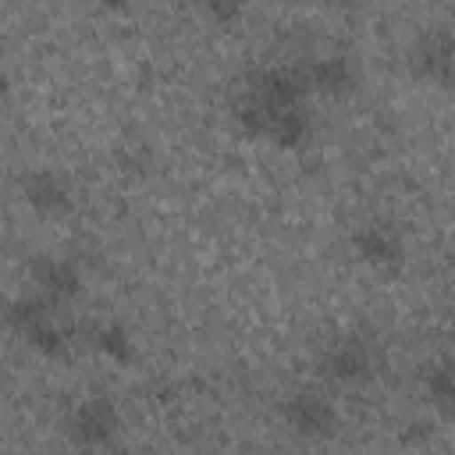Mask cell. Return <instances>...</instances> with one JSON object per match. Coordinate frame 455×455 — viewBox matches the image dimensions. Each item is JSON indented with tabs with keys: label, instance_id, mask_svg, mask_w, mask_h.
I'll return each mask as SVG.
<instances>
[{
	"label": "cell",
	"instance_id": "1",
	"mask_svg": "<svg viewBox=\"0 0 455 455\" xmlns=\"http://www.w3.org/2000/svg\"><path fill=\"white\" fill-rule=\"evenodd\" d=\"M306 100L309 89L299 68H263L249 78L235 107V121L256 139H267L281 149H295L313 132Z\"/></svg>",
	"mask_w": 455,
	"mask_h": 455
},
{
	"label": "cell",
	"instance_id": "11",
	"mask_svg": "<svg viewBox=\"0 0 455 455\" xmlns=\"http://www.w3.org/2000/svg\"><path fill=\"white\" fill-rule=\"evenodd\" d=\"M419 380H423L427 402H430L444 419H455V363H451V359L427 363Z\"/></svg>",
	"mask_w": 455,
	"mask_h": 455
},
{
	"label": "cell",
	"instance_id": "10",
	"mask_svg": "<svg viewBox=\"0 0 455 455\" xmlns=\"http://www.w3.org/2000/svg\"><path fill=\"white\" fill-rule=\"evenodd\" d=\"M309 96L320 92V96H345L352 85H355V64L352 57L345 53H316L313 60H306L299 68Z\"/></svg>",
	"mask_w": 455,
	"mask_h": 455
},
{
	"label": "cell",
	"instance_id": "4",
	"mask_svg": "<svg viewBox=\"0 0 455 455\" xmlns=\"http://www.w3.org/2000/svg\"><path fill=\"white\" fill-rule=\"evenodd\" d=\"M281 419L302 441H331L341 427V416H338V405L331 402V395L313 391V387H299V391L284 395Z\"/></svg>",
	"mask_w": 455,
	"mask_h": 455
},
{
	"label": "cell",
	"instance_id": "3",
	"mask_svg": "<svg viewBox=\"0 0 455 455\" xmlns=\"http://www.w3.org/2000/svg\"><path fill=\"white\" fill-rule=\"evenodd\" d=\"M11 327L39 355H60L68 348V327L60 320V306L43 299L39 291L21 295V299L11 302Z\"/></svg>",
	"mask_w": 455,
	"mask_h": 455
},
{
	"label": "cell",
	"instance_id": "12",
	"mask_svg": "<svg viewBox=\"0 0 455 455\" xmlns=\"http://www.w3.org/2000/svg\"><path fill=\"white\" fill-rule=\"evenodd\" d=\"M92 348H96L100 355L121 363V366L135 359V338H132L128 327L117 323V320H107V323H96V327H92Z\"/></svg>",
	"mask_w": 455,
	"mask_h": 455
},
{
	"label": "cell",
	"instance_id": "13",
	"mask_svg": "<svg viewBox=\"0 0 455 455\" xmlns=\"http://www.w3.org/2000/svg\"><path fill=\"white\" fill-rule=\"evenodd\" d=\"M39 455H53V451H39Z\"/></svg>",
	"mask_w": 455,
	"mask_h": 455
},
{
	"label": "cell",
	"instance_id": "9",
	"mask_svg": "<svg viewBox=\"0 0 455 455\" xmlns=\"http://www.w3.org/2000/svg\"><path fill=\"white\" fill-rule=\"evenodd\" d=\"M409 64H412L416 78H423V82H434V85L455 82V39L444 32L419 36V43L409 53Z\"/></svg>",
	"mask_w": 455,
	"mask_h": 455
},
{
	"label": "cell",
	"instance_id": "2",
	"mask_svg": "<svg viewBox=\"0 0 455 455\" xmlns=\"http://www.w3.org/2000/svg\"><path fill=\"white\" fill-rule=\"evenodd\" d=\"M320 366V377L327 384H338V387H363L366 380H373L377 373V348L366 334L359 331H345L338 338H331L316 359Z\"/></svg>",
	"mask_w": 455,
	"mask_h": 455
},
{
	"label": "cell",
	"instance_id": "7",
	"mask_svg": "<svg viewBox=\"0 0 455 455\" xmlns=\"http://www.w3.org/2000/svg\"><path fill=\"white\" fill-rule=\"evenodd\" d=\"M32 281H36V291L43 299H50L53 306L75 302L85 288L82 284V267L71 256H39L32 263Z\"/></svg>",
	"mask_w": 455,
	"mask_h": 455
},
{
	"label": "cell",
	"instance_id": "8",
	"mask_svg": "<svg viewBox=\"0 0 455 455\" xmlns=\"http://www.w3.org/2000/svg\"><path fill=\"white\" fill-rule=\"evenodd\" d=\"M21 192H25V203L43 217H64L71 210V203H75L68 178L60 171H53V167L28 171L25 181H21Z\"/></svg>",
	"mask_w": 455,
	"mask_h": 455
},
{
	"label": "cell",
	"instance_id": "5",
	"mask_svg": "<svg viewBox=\"0 0 455 455\" xmlns=\"http://www.w3.org/2000/svg\"><path fill=\"white\" fill-rule=\"evenodd\" d=\"M348 245H352V252H355V259L363 267L380 270V274L398 270L402 259H405V238H402V231L391 220H380V217H370V220L355 224L352 235H348Z\"/></svg>",
	"mask_w": 455,
	"mask_h": 455
},
{
	"label": "cell",
	"instance_id": "6",
	"mask_svg": "<svg viewBox=\"0 0 455 455\" xmlns=\"http://www.w3.org/2000/svg\"><path fill=\"white\" fill-rule=\"evenodd\" d=\"M121 430V412L107 395H85L68 412V437L78 448H107Z\"/></svg>",
	"mask_w": 455,
	"mask_h": 455
}]
</instances>
